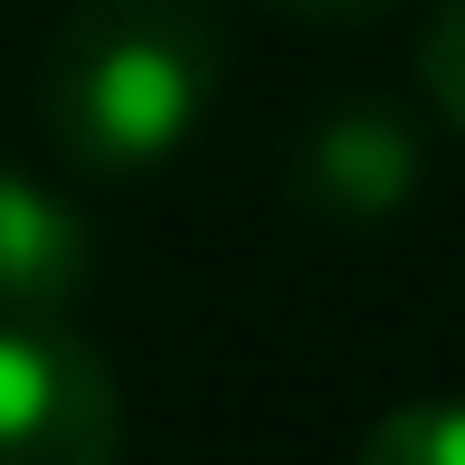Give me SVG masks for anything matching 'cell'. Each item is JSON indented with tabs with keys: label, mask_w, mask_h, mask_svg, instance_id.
<instances>
[{
	"label": "cell",
	"mask_w": 465,
	"mask_h": 465,
	"mask_svg": "<svg viewBox=\"0 0 465 465\" xmlns=\"http://www.w3.org/2000/svg\"><path fill=\"white\" fill-rule=\"evenodd\" d=\"M228 76L219 0H76L57 29L38 104L76 172H153L200 134Z\"/></svg>",
	"instance_id": "cell-1"
},
{
	"label": "cell",
	"mask_w": 465,
	"mask_h": 465,
	"mask_svg": "<svg viewBox=\"0 0 465 465\" xmlns=\"http://www.w3.org/2000/svg\"><path fill=\"white\" fill-rule=\"evenodd\" d=\"M114 371L57 323H0V465H114Z\"/></svg>",
	"instance_id": "cell-2"
},
{
	"label": "cell",
	"mask_w": 465,
	"mask_h": 465,
	"mask_svg": "<svg viewBox=\"0 0 465 465\" xmlns=\"http://www.w3.org/2000/svg\"><path fill=\"white\" fill-rule=\"evenodd\" d=\"M294 200L332 228H390L418 200V134L399 104H323L294 143Z\"/></svg>",
	"instance_id": "cell-3"
},
{
	"label": "cell",
	"mask_w": 465,
	"mask_h": 465,
	"mask_svg": "<svg viewBox=\"0 0 465 465\" xmlns=\"http://www.w3.org/2000/svg\"><path fill=\"white\" fill-rule=\"evenodd\" d=\"M86 285V219L48 181L0 172V323H48Z\"/></svg>",
	"instance_id": "cell-4"
},
{
	"label": "cell",
	"mask_w": 465,
	"mask_h": 465,
	"mask_svg": "<svg viewBox=\"0 0 465 465\" xmlns=\"http://www.w3.org/2000/svg\"><path fill=\"white\" fill-rule=\"evenodd\" d=\"M351 465H465V399H399Z\"/></svg>",
	"instance_id": "cell-5"
},
{
	"label": "cell",
	"mask_w": 465,
	"mask_h": 465,
	"mask_svg": "<svg viewBox=\"0 0 465 465\" xmlns=\"http://www.w3.org/2000/svg\"><path fill=\"white\" fill-rule=\"evenodd\" d=\"M418 76H428V104L465 134V0L428 19V38H418Z\"/></svg>",
	"instance_id": "cell-6"
},
{
	"label": "cell",
	"mask_w": 465,
	"mask_h": 465,
	"mask_svg": "<svg viewBox=\"0 0 465 465\" xmlns=\"http://www.w3.org/2000/svg\"><path fill=\"white\" fill-rule=\"evenodd\" d=\"M276 10H294V19H332V29H342V19H380L390 0H276Z\"/></svg>",
	"instance_id": "cell-7"
}]
</instances>
